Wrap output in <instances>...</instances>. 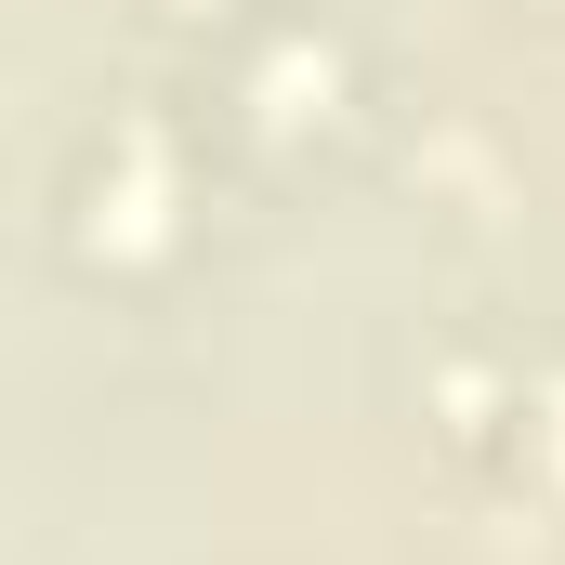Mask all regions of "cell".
Returning <instances> with one entry per match:
<instances>
[{"mask_svg": "<svg viewBox=\"0 0 565 565\" xmlns=\"http://www.w3.org/2000/svg\"><path fill=\"white\" fill-rule=\"evenodd\" d=\"M500 460H513V487H526L540 513H565V342L526 355V408H513V434H500Z\"/></svg>", "mask_w": 565, "mask_h": 565, "instance_id": "277c9868", "label": "cell"}, {"mask_svg": "<svg viewBox=\"0 0 565 565\" xmlns=\"http://www.w3.org/2000/svg\"><path fill=\"white\" fill-rule=\"evenodd\" d=\"M553 13H565V0H553Z\"/></svg>", "mask_w": 565, "mask_h": 565, "instance_id": "8992f818", "label": "cell"}, {"mask_svg": "<svg viewBox=\"0 0 565 565\" xmlns=\"http://www.w3.org/2000/svg\"><path fill=\"white\" fill-rule=\"evenodd\" d=\"M145 13H158V26H198V40H237L264 0H145Z\"/></svg>", "mask_w": 565, "mask_h": 565, "instance_id": "5b68a950", "label": "cell"}, {"mask_svg": "<svg viewBox=\"0 0 565 565\" xmlns=\"http://www.w3.org/2000/svg\"><path fill=\"white\" fill-rule=\"evenodd\" d=\"M224 119H237L250 145H316V132H342V119H355V40L264 0V13L224 40Z\"/></svg>", "mask_w": 565, "mask_h": 565, "instance_id": "7a4b0ae2", "label": "cell"}, {"mask_svg": "<svg viewBox=\"0 0 565 565\" xmlns=\"http://www.w3.org/2000/svg\"><path fill=\"white\" fill-rule=\"evenodd\" d=\"M408 184H422V211H447V224H487L500 198H513V158H500V132L487 119H422L408 132Z\"/></svg>", "mask_w": 565, "mask_h": 565, "instance_id": "3957f363", "label": "cell"}, {"mask_svg": "<svg viewBox=\"0 0 565 565\" xmlns=\"http://www.w3.org/2000/svg\"><path fill=\"white\" fill-rule=\"evenodd\" d=\"M184 211H198V145L171 106H119L93 119L79 171H66V250L79 277H158L184 250Z\"/></svg>", "mask_w": 565, "mask_h": 565, "instance_id": "6da1fadb", "label": "cell"}]
</instances>
